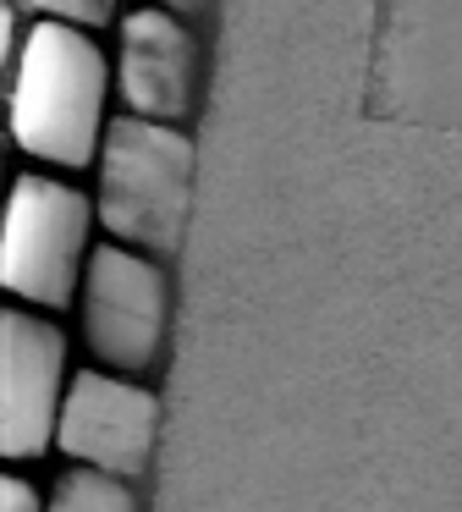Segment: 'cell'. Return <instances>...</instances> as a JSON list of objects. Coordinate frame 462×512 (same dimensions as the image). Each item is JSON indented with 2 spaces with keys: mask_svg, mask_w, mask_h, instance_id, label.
<instances>
[{
  "mask_svg": "<svg viewBox=\"0 0 462 512\" xmlns=\"http://www.w3.org/2000/svg\"><path fill=\"white\" fill-rule=\"evenodd\" d=\"M116 89L132 116L171 122L193 100V39L182 17L165 6H132L121 12V56H116Z\"/></svg>",
  "mask_w": 462,
  "mask_h": 512,
  "instance_id": "obj_7",
  "label": "cell"
},
{
  "mask_svg": "<svg viewBox=\"0 0 462 512\" xmlns=\"http://www.w3.org/2000/svg\"><path fill=\"white\" fill-rule=\"evenodd\" d=\"M0 512H44L39 507V490H33L28 479L6 474V479H0Z\"/></svg>",
  "mask_w": 462,
  "mask_h": 512,
  "instance_id": "obj_9",
  "label": "cell"
},
{
  "mask_svg": "<svg viewBox=\"0 0 462 512\" xmlns=\"http://www.w3.org/2000/svg\"><path fill=\"white\" fill-rule=\"evenodd\" d=\"M193 193V138L171 122L116 116L99 149V221L138 248H176Z\"/></svg>",
  "mask_w": 462,
  "mask_h": 512,
  "instance_id": "obj_2",
  "label": "cell"
},
{
  "mask_svg": "<svg viewBox=\"0 0 462 512\" xmlns=\"http://www.w3.org/2000/svg\"><path fill=\"white\" fill-rule=\"evenodd\" d=\"M55 441L61 452L83 457V468H105L121 479L138 474L154 446V391L116 369H77Z\"/></svg>",
  "mask_w": 462,
  "mask_h": 512,
  "instance_id": "obj_6",
  "label": "cell"
},
{
  "mask_svg": "<svg viewBox=\"0 0 462 512\" xmlns=\"http://www.w3.org/2000/svg\"><path fill=\"white\" fill-rule=\"evenodd\" d=\"M66 331L39 309L0 314V446L6 457L44 452L66 408Z\"/></svg>",
  "mask_w": 462,
  "mask_h": 512,
  "instance_id": "obj_5",
  "label": "cell"
},
{
  "mask_svg": "<svg viewBox=\"0 0 462 512\" xmlns=\"http://www.w3.org/2000/svg\"><path fill=\"white\" fill-rule=\"evenodd\" d=\"M44 512H138V490L105 468H66Z\"/></svg>",
  "mask_w": 462,
  "mask_h": 512,
  "instance_id": "obj_8",
  "label": "cell"
},
{
  "mask_svg": "<svg viewBox=\"0 0 462 512\" xmlns=\"http://www.w3.org/2000/svg\"><path fill=\"white\" fill-rule=\"evenodd\" d=\"M88 199L66 177L17 171L6 193V237H0V281L28 303L61 309L88 270Z\"/></svg>",
  "mask_w": 462,
  "mask_h": 512,
  "instance_id": "obj_3",
  "label": "cell"
},
{
  "mask_svg": "<svg viewBox=\"0 0 462 512\" xmlns=\"http://www.w3.org/2000/svg\"><path fill=\"white\" fill-rule=\"evenodd\" d=\"M165 331V270L143 248L99 243L83 270V336L110 369H143Z\"/></svg>",
  "mask_w": 462,
  "mask_h": 512,
  "instance_id": "obj_4",
  "label": "cell"
},
{
  "mask_svg": "<svg viewBox=\"0 0 462 512\" xmlns=\"http://www.w3.org/2000/svg\"><path fill=\"white\" fill-rule=\"evenodd\" d=\"M110 94L105 45L83 23L39 17L17 45L11 72V138L55 166H83L99 144V116Z\"/></svg>",
  "mask_w": 462,
  "mask_h": 512,
  "instance_id": "obj_1",
  "label": "cell"
}]
</instances>
